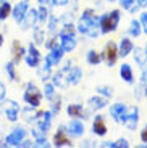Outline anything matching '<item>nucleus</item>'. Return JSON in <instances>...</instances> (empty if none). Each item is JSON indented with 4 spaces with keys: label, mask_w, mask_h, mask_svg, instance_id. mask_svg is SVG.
<instances>
[{
    "label": "nucleus",
    "mask_w": 147,
    "mask_h": 148,
    "mask_svg": "<svg viewBox=\"0 0 147 148\" xmlns=\"http://www.w3.org/2000/svg\"><path fill=\"white\" fill-rule=\"evenodd\" d=\"M83 77V71L81 68H71L68 73V85H78L81 82Z\"/></svg>",
    "instance_id": "nucleus-22"
},
{
    "label": "nucleus",
    "mask_w": 147,
    "mask_h": 148,
    "mask_svg": "<svg viewBox=\"0 0 147 148\" xmlns=\"http://www.w3.org/2000/svg\"><path fill=\"white\" fill-rule=\"evenodd\" d=\"M97 92L102 93L103 97H107V98H110V97L113 95V89H112V87H107V85H100V87H97Z\"/></svg>",
    "instance_id": "nucleus-35"
},
{
    "label": "nucleus",
    "mask_w": 147,
    "mask_h": 148,
    "mask_svg": "<svg viewBox=\"0 0 147 148\" xmlns=\"http://www.w3.org/2000/svg\"><path fill=\"white\" fill-rule=\"evenodd\" d=\"M60 111V98L58 100H55L53 101V105H52V114H57Z\"/></svg>",
    "instance_id": "nucleus-42"
},
{
    "label": "nucleus",
    "mask_w": 147,
    "mask_h": 148,
    "mask_svg": "<svg viewBox=\"0 0 147 148\" xmlns=\"http://www.w3.org/2000/svg\"><path fill=\"white\" fill-rule=\"evenodd\" d=\"M5 95H7V89H5V85L0 82V101L5 100Z\"/></svg>",
    "instance_id": "nucleus-43"
},
{
    "label": "nucleus",
    "mask_w": 147,
    "mask_h": 148,
    "mask_svg": "<svg viewBox=\"0 0 147 148\" xmlns=\"http://www.w3.org/2000/svg\"><path fill=\"white\" fill-rule=\"evenodd\" d=\"M76 27L83 36H87V37H97L99 36V18H96L94 10H91V8L84 10L83 16L79 18V21H78Z\"/></svg>",
    "instance_id": "nucleus-1"
},
{
    "label": "nucleus",
    "mask_w": 147,
    "mask_h": 148,
    "mask_svg": "<svg viewBox=\"0 0 147 148\" xmlns=\"http://www.w3.org/2000/svg\"><path fill=\"white\" fill-rule=\"evenodd\" d=\"M70 69H71V63H68V66L63 68L62 71H58V73L53 76L52 84L58 85V87H66V85H68V73H70Z\"/></svg>",
    "instance_id": "nucleus-12"
},
{
    "label": "nucleus",
    "mask_w": 147,
    "mask_h": 148,
    "mask_svg": "<svg viewBox=\"0 0 147 148\" xmlns=\"http://www.w3.org/2000/svg\"><path fill=\"white\" fill-rule=\"evenodd\" d=\"M128 147H129V143L126 138H120L118 142H115V148H128Z\"/></svg>",
    "instance_id": "nucleus-39"
},
{
    "label": "nucleus",
    "mask_w": 147,
    "mask_h": 148,
    "mask_svg": "<svg viewBox=\"0 0 147 148\" xmlns=\"http://www.w3.org/2000/svg\"><path fill=\"white\" fill-rule=\"evenodd\" d=\"M102 147L103 148H115V142H103Z\"/></svg>",
    "instance_id": "nucleus-46"
},
{
    "label": "nucleus",
    "mask_w": 147,
    "mask_h": 148,
    "mask_svg": "<svg viewBox=\"0 0 147 148\" xmlns=\"http://www.w3.org/2000/svg\"><path fill=\"white\" fill-rule=\"evenodd\" d=\"M120 10H113L110 13H105L103 16L99 18V29L102 34H108V32H113L115 29L118 27V23H120Z\"/></svg>",
    "instance_id": "nucleus-2"
},
{
    "label": "nucleus",
    "mask_w": 147,
    "mask_h": 148,
    "mask_svg": "<svg viewBox=\"0 0 147 148\" xmlns=\"http://www.w3.org/2000/svg\"><path fill=\"white\" fill-rule=\"evenodd\" d=\"M3 111H5V116H7V119L10 122H16V121H18L19 108H18V105H16L13 100H7V101H5Z\"/></svg>",
    "instance_id": "nucleus-9"
},
{
    "label": "nucleus",
    "mask_w": 147,
    "mask_h": 148,
    "mask_svg": "<svg viewBox=\"0 0 147 148\" xmlns=\"http://www.w3.org/2000/svg\"><path fill=\"white\" fill-rule=\"evenodd\" d=\"M136 2H137V7H141V8L147 7V0H136Z\"/></svg>",
    "instance_id": "nucleus-48"
},
{
    "label": "nucleus",
    "mask_w": 147,
    "mask_h": 148,
    "mask_svg": "<svg viewBox=\"0 0 147 148\" xmlns=\"http://www.w3.org/2000/svg\"><path fill=\"white\" fill-rule=\"evenodd\" d=\"M132 3H134V0H120V5H121V8H125V10H129V8L132 7Z\"/></svg>",
    "instance_id": "nucleus-40"
},
{
    "label": "nucleus",
    "mask_w": 147,
    "mask_h": 148,
    "mask_svg": "<svg viewBox=\"0 0 147 148\" xmlns=\"http://www.w3.org/2000/svg\"><path fill=\"white\" fill-rule=\"evenodd\" d=\"M66 113H68L71 118H76V119H86V116H87V113L84 111V108H83L81 105H78V103L68 105Z\"/></svg>",
    "instance_id": "nucleus-18"
},
{
    "label": "nucleus",
    "mask_w": 147,
    "mask_h": 148,
    "mask_svg": "<svg viewBox=\"0 0 147 148\" xmlns=\"http://www.w3.org/2000/svg\"><path fill=\"white\" fill-rule=\"evenodd\" d=\"M23 100L29 105V106L37 108L41 105L42 93L39 92V89H37L33 82H28V84H26V92H24V95H23Z\"/></svg>",
    "instance_id": "nucleus-3"
},
{
    "label": "nucleus",
    "mask_w": 147,
    "mask_h": 148,
    "mask_svg": "<svg viewBox=\"0 0 147 148\" xmlns=\"http://www.w3.org/2000/svg\"><path fill=\"white\" fill-rule=\"evenodd\" d=\"M52 2H53L55 7H65V5L68 3V0H52Z\"/></svg>",
    "instance_id": "nucleus-44"
},
{
    "label": "nucleus",
    "mask_w": 147,
    "mask_h": 148,
    "mask_svg": "<svg viewBox=\"0 0 147 148\" xmlns=\"http://www.w3.org/2000/svg\"><path fill=\"white\" fill-rule=\"evenodd\" d=\"M60 37V45H62V48L65 50V52H73L74 48H76V37L73 36V34H62Z\"/></svg>",
    "instance_id": "nucleus-13"
},
{
    "label": "nucleus",
    "mask_w": 147,
    "mask_h": 148,
    "mask_svg": "<svg viewBox=\"0 0 147 148\" xmlns=\"http://www.w3.org/2000/svg\"><path fill=\"white\" fill-rule=\"evenodd\" d=\"M28 8H29V5H28V0H23V2L16 3L15 7L11 8V16H13V19H15L18 24L23 21V18H24Z\"/></svg>",
    "instance_id": "nucleus-10"
},
{
    "label": "nucleus",
    "mask_w": 147,
    "mask_h": 148,
    "mask_svg": "<svg viewBox=\"0 0 147 148\" xmlns=\"http://www.w3.org/2000/svg\"><path fill=\"white\" fill-rule=\"evenodd\" d=\"M120 76H121V79L125 82H128V84H132L134 82V74H132V68L129 66L128 63H123L121 68H120Z\"/></svg>",
    "instance_id": "nucleus-21"
},
{
    "label": "nucleus",
    "mask_w": 147,
    "mask_h": 148,
    "mask_svg": "<svg viewBox=\"0 0 147 148\" xmlns=\"http://www.w3.org/2000/svg\"><path fill=\"white\" fill-rule=\"evenodd\" d=\"M21 147H33V142L31 140H23L21 143H19V148Z\"/></svg>",
    "instance_id": "nucleus-47"
},
{
    "label": "nucleus",
    "mask_w": 147,
    "mask_h": 148,
    "mask_svg": "<svg viewBox=\"0 0 147 148\" xmlns=\"http://www.w3.org/2000/svg\"><path fill=\"white\" fill-rule=\"evenodd\" d=\"M37 19H39L41 23H45L49 19V10L44 7V5H41V8L37 10Z\"/></svg>",
    "instance_id": "nucleus-33"
},
{
    "label": "nucleus",
    "mask_w": 147,
    "mask_h": 148,
    "mask_svg": "<svg viewBox=\"0 0 147 148\" xmlns=\"http://www.w3.org/2000/svg\"><path fill=\"white\" fill-rule=\"evenodd\" d=\"M24 60H26V64H28L29 68H37L39 66V63H41V53H39V50H37L36 44H33V42L29 44L28 52H26V55H24Z\"/></svg>",
    "instance_id": "nucleus-7"
},
{
    "label": "nucleus",
    "mask_w": 147,
    "mask_h": 148,
    "mask_svg": "<svg viewBox=\"0 0 147 148\" xmlns=\"http://www.w3.org/2000/svg\"><path fill=\"white\" fill-rule=\"evenodd\" d=\"M49 2H50V0H39V3H41V5H47Z\"/></svg>",
    "instance_id": "nucleus-49"
},
{
    "label": "nucleus",
    "mask_w": 147,
    "mask_h": 148,
    "mask_svg": "<svg viewBox=\"0 0 147 148\" xmlns=\"http://www.w3.org/2000/svg\"><path fill=\"white\" fill-rule=\"evenodd\" d=\"M50 69H52V66H49L47 63H45L44 66L39 68L37 74H39V77H41V81H42V82H47V79L50 77Z\"/></svg>",
    "instance_id": "nucleus-30"
},
{
    "label": "nucleus",
    "mask_w": 147,
    "mask_h": 148,
    "mask_svg": "<svg viewBox=\"0 0 147 148\" xmlns=\"http://www.w3.org/2000/svg\"><path fill=\"white\" fill-rule=\"evenodd\" d=\"M146 74H147V71H146Z\"/></svg>",
    "instance_id": "nucleus-54"
},
{
    "label": "nucleus",
    "mask_w": 147,
    "mask_h": 148,
    "mask_svg": "<svg viewBox=\"0 0 147 148\" xmlns=\"http://www.w3.org/2000/svg\"><path fill=\"white\" fill-rule=\"evenodd\" d=\"M34 44L36 45L44 44V34H42L41 27H34Z\"/></svg>",
    "instance_id": "nucleus-34"
},
{
    "label": "nucleus",
    "mask_w": 147,
    "mask_h": 148,
    "mask_svg": "<svg viewBox=\"0 0 147 148\" xmlns=\"http://www.w3.org/2000/svg\"><path fill=\"white\" fill-rule=\"evenodd\" d=\"M44 95L47 100H53V97H55V85L50 84V82H44Z\"/></svg>",
    "instance_id": "nucleus-31"
},
{
    "label": "nucleus",
    "mask_w": 147,
    "mask_h": 148,
    "mask_svg": "<svg viewBox=\"0 0 147 148\" xmlns=\"http://www.w3.org/2000/svg\"><path fill=\"white\" fill-rule=\"evenodd\" d=\"M41 114H42L41 111H36V110H33V106H29V108H24V110H23V116H24V119H26L28 122L37 121V118H39Z\"/></svg>",
    "instance_id": "nucleus-26"
},
{
    "label": "nucleus",
    "mask_w": 147,
    "mask_h": 148,
    "mask_svg": "<svg viewBox=\"0 0 147 148\" xmlns=\"http://www.w3.org/2000/svg\"><path fill=\"white\" fill-rule=\"evenodd\" d=\"M33 147H39V148H47V147H50V143L47 142V138H36V140L33 142Z\"/></svg>",
    "instance_id": "nucleus-36"
},
{
    "label": "nucleus",
    "mask_w": 147,
    "mask_h": 148,
    "mask_svg": "<svg viewBox=\"0 0 147 148\" xmlns=\"http://www.w3.org/2000/svg\"><path fill=\"white\" fill-rule=\"evenodd\" d=\"M53 145H55V147H73L71 140L68 138V135H66L65 127H60L58 132L53 135Z\"/></svg>",
    "instance_id": "nucleus-15"
},
{
    "label": "nucleus",
    "mask_w": 147,
    "mask_h": 148,
    "mask_svg": "<svg viewBox=\"0 0 147 148\" xmlns=\"http://www.w3.org/2000/svg\"><path fill=\"white\" fill-rule=\"evenodd\" d=\"M31 132H33V135H34V140H36V138H44L45 135H47V132H44L41 127H34Z\"/></svg>",
    "instance_id": "nucleus-37"
},
{
    "label": "nucleus",
    "mask_w": 147,
    "mask_h": 148,
    "mask_svg": "<svg viewBox=\"0 0 147 148\" xmlns=\"http://www.w3.org/2000/svg\"><path fill=\"white\" fill-rule=\"evenodd\" d=\"M144 52H146V56H147V45H146V48H144Z\"/></svg>",
    "instance_id": "nucleus-51"
},
{
    "label": "nucleus",
    "mask_w": 147,
    "mask_h": 148,
    "mask_svg": "<svg viewBox=\"0 0 147 148\" xmlns=\"http://www.w3.org/2000/svg\"><path fill=\"white\" fill-rule=\"evenodd\" d=\"M141 140H142L144 143H147V126L144 127V130L141 132Z\"/></svg>",
    "instance_id": "nucleus-45"
},
{
    "label": "nucleus",
    "mask_w": 147,
    "mask_h": 148,
    "mask_svg": "<svg viewBox=\"0 0 147 148\" xmlns=\"http://www.w3.org/2000/svg\"><path fill=\"white\" fill-rule=\"evenodd\" d=\"M66 134H68V135H71V137H74V138L81 137L83 134H84V124H83L79 119L74 118L73 121L68 124V127H66Z\"/></svg>",
    "instance_id": "nucleus-11"
},
{
    "label": "nucleus",
    "mask_w": 147,
    "mask_h": 148,
    "mask_svg": "<svg viewBox=\"0 0 147 148\" xmlns=\"http://www.w3.org/2000/svg\"><path fill=\"white\" fill-rule=\"evenodd\" d=\"M15 64H16L15 61H8V63L5 64V71H7L8 77H10L13 82L18 81V74H16V66H15Z\"/></svg>",
    "instance_id": "nucleus-28"
},
{
    "label": "nucleus",
    "mask_w": 147,
    "mask_h": 148,
    "mask_svg": "<svg viewBox=\"0 0 147 148\" xmlns=\"http://www.w3.org/2000/svg\"><path fill=\"white\" fill-rule=\"evenodd\" d=\"M141 27H142V31L147 34V11H144L142 15H141Z\"/></svg>",
    "instance_id": "nucleus-38"
},
{
    "label": "nucleus",
    "mask_w": 147,
    "mask_h": 148,
    "mask_svg": "<svg viewBox=\"0 0 147 148\" xmlns=\"http://www.w3.org/2000/svg\"><path fill=\"white\" fill-rule=\"evenodd\" d=\"M24 138H26V130L23 129V127H15V129L7 135L5 143H7L8 147H19V143H21Z\"/></svg>",
    "instance_id": "nucleus-5"
},
{
    "label": "nucleus",
    "mask_w": 147,
    "mask_h": 148,
    "mask_svg": "<svg viewBox=\"0 0 147 148\" xmlns=\"http://www.w3.org/2000/svg\"><path fill=\"white\" fill-rule=\"evenodd\" d=\"M102 58L107 60V64H108L110 68L116 63V60H118V47H116V44H115V42L110 40L108 44H107L105 52H103Z\"/></svg>",
    "instance_id": "nucleus-8"
},
{
    "label": "nucleus",
    "mask_w": 147,
    "mask_h": 148,
    "mask_svg": "<svg viewBox=\"0 0 147 148\" xmlns=\"http://www.w3.org/2000/svg\"><path fill=\"white\" fill-rule=\"evenodd\" d=\"M146 95H147V89H146Z\"/></svg>",
    "instance_id": "nucleus-53"
},
{
    "label": "nucleus",
    "mask_w": 147,
    "mask_h": 148,
    "mask_svg": "<svg viewBox=\"0 0 147 148\" xmlns=\"http://www.w3.org/2000/svg\"><path fill=\"white\" fill-rule=\"evenodd\" d=\"M100 60H102V55H99L96 50H91V52H87V63H89V64H99Z\"/></svg>",
    "instance_id": "nucleus-32"
},
{
    "label": "nucleus",
    "mask_w": 147,
    "mask_h": 148,
    "mask_svg": "<svg viewBox=\"0 0 147 148\" xmlns=\"http://www.w3.org/2000/svg\"><path fill=\"white\" fill-rule=\"evenodd\" d=\"M2 45H3V36L0 34V48H2Z\"/></svg>",
    "instance_id": "nucleus-50"
},
{
    "label": "nucleus",
    "mask_w": 147,
    "mask_h": 148,
    "mask_svg": "<svg viewBox=\"0 0 147 148\" xmlns=\"http://www.w3.org/2000/svg\"><path fill=\"white\" fill-rule=\"evenodd\" d=\"M24 55H26V48L23 47L18 40H15L13 42V61H15V63H19V61L24 58Z\"/></svg>",
    "instance_id": "nucleus-23"
},
{
    "label": "nucleus",
    "mask_w": 147,
    "mask_h": 148,
    "mask_svg": "<svg viewBox=\"0 0 147 148\" xmlns=\"http://www.w3.org/2000/svg\"><path fill=\"white\" fill-rule=\"evenodd\" d=\"M137 122H139V110H137V106L126 108V116H125V119H123V124H125L129 130H134L137 126Z\"/></svg>",
    "instance_id": "nucleus-6"
},
{
    "label": "nucleus",
    "mask_w": 147,
    "mask_h": 148,
    "mask_svg": "<svg viewBox=\"0 0 147 148\" xmlns=\"http://www.w3.org/2000/svg\"><path fill=\"white\" fill-rule=\"evenodd\" d=\"M63 55H65V50L62 48V45L57 44L55 47L50 48V52L47 53V56H45V63L49 64V66H58V63L62 61Z\"/></svg>",
    "instance_id": "nucleus-4"
},
{
    "label": "nucleus",
    "mask_w": 147,
    "mask_h": 148,
    "mask_svg": "<svg viewBox=\"0 0 147 148\" xmlns=\"http://www.w3.org/2000/svg\"><path fill=\"white\" fill-rule=\"evenodd\" d=\"M87 105L91 110H102V108H105L107 100L102 98V97H92V98H89Z\"/></svg>",
    "instance_id": "nucleus-24"
},
{
    "label": "nucleus",
    "mask_w": 147,
    "mask_h": 148,
    "mask_svg": "<svg viewBox=\"0 0 147 148\" xmlns=\"http://www.w3.org/2000/svg\"><path fill=\"white\" fill-rule=\"evenodd\" d=\"M55 29H57V18H53V16H52L50 23H49V31H50V32H53Z\"/></svg>",
    "instance_id": "nucleus-41"
},
{
    "label": "nucleus",
    "mask_w": 147,
    "mask_h": 148,
    "mask_svg": "<svg viewBox=\"0 0 147 148\" xmlns=\"http://www.w3.org/2000/svg\"><path fill=\"white\" fill-rule=\"evenodd\" d=\"M132 48H134L132 40H129L128 37H123L121 42H120V47H118V56H121V58L128 56L132 52Z\"/></svg>",
    "instance_id": "nucleus-20"
},
{
    "label": "nucleus",
    "mask_w": 147,
    "mask_h": 148,
    "mask_svg": "<svg viewBox=\"0 0 147 148\" xmlns=\"http://www.w3.org/2000/svg\"><path fill=\"white\" fill-rule=\"evenodd\" d=\"M11 3L10 2H7V0H2V3H0V21H3V19H7L8 16L11 15Z\"/></svg>",
    "instance_id": "nucleus-27"
},
{
    "label": "nucleus",
    "mask_w": 147,
    "mask_h": 148,
    "mask_svg": "<svg viewBox=\"0 0 147 148\" xmlns=\"http://www.w3.org/2000/svg\"><path fill=\"white\" fill-rule=\"evenodd\" d=\"M92 132L96 134L97 137H103L107 134V126H105V121H103V116L97 114L94 118V122H92Z\"/></svg>",
    "instance_id": "nucleus-16"
},
{
    "label": "nucleus",
    "mask_w": 147,
    "mask_h": 148,
    "mask_svg": "<svg viewBox=\"0 0 147 148\" xmlns=\"http://www.w3.org/2000/svg\"><path fill=\"white\" fill-rule=\"evenodd\" d=\"M110 116L116 122H123L126 116V105L125 103H115L110 106Z\"/></svg>",
    "instance_id": "nucleus-14"
},
{
    "label": "nucleus",
    "mask_w": 147,
    "mask_h": 148,
    "mask_svg": "<svg viewBox=\"0 0 147 148\" xmlns=\"http://www.w3.org/2000/svg\"><path fill=\"white\" fill-rule=\"evenodd\" d=\"M107 2H115V0H107Z\"/></svg>",
    "instance_id": "nucleus-52"
},
{
    "label": "nucleus",
    "mask_w": 147,
    "mask_h": 148,
    "mask_svg": "<svg viewBox=\"0 0 147 148\" xmlns=\"http://www.w3.org/2000/svg\"><path fill=\"white\" fill-rule=\"evenodd\" d=\"M52 111H44L39 118H37V127H41L44 132H49L50 129V124H52Z\"/></svg>",
    "instance_id": "nucleus-19"
},
{
    "label": "nucleus",
    "mask_w": 147,
    "mask_h": 148,
    "mask_svg": "<svg viewBox=\"0 0 147 148\" xmlns=\"http://www.w3.org/2000/svg\"><path fill=\"white\" fill-rule=\"evenodd\" d=\"M128 32L131 34L132 37H139V36H141V32H142V27H141V23L137 21V19H132V21H131Z\"/></svg>",
    "instance_id": "nucleus-29"
},
{
    "label": "nucleus",
    "mask_w": 147,
    "mask_h": 148,
    "mask_svg": "<svg viewBox=\"0 0 147 148\" xmlns=\"http://www.w3.org/2000/svg\"><path fill=\"white\" fill-rule=\"evenodd\" d=\"M37 21V10H34V8H28V11H26L24 18H23L21 24H23V29H29V27H34V24H36Z\"/></svg>",
    "instance_id": "nucleus-17"
},
{
    "label": "nucleus",
    "mask_w": 147,
    "mask_h": 148,
    "mask_svg": "<svg viewBox=\"0 0 147 148\" xmlns=\"http://www.w3.org/2000/svg\"><path fill=\"white\" fill-rule=\"evenodd\" d=\"M134 50V48H132ZM134 61H136L139 66H146L147 63V56H146V52H144V48L141 47H136V50H134Z\"/></svg>",
    "instance_id": "nucleus-25"
}]
</instances>
